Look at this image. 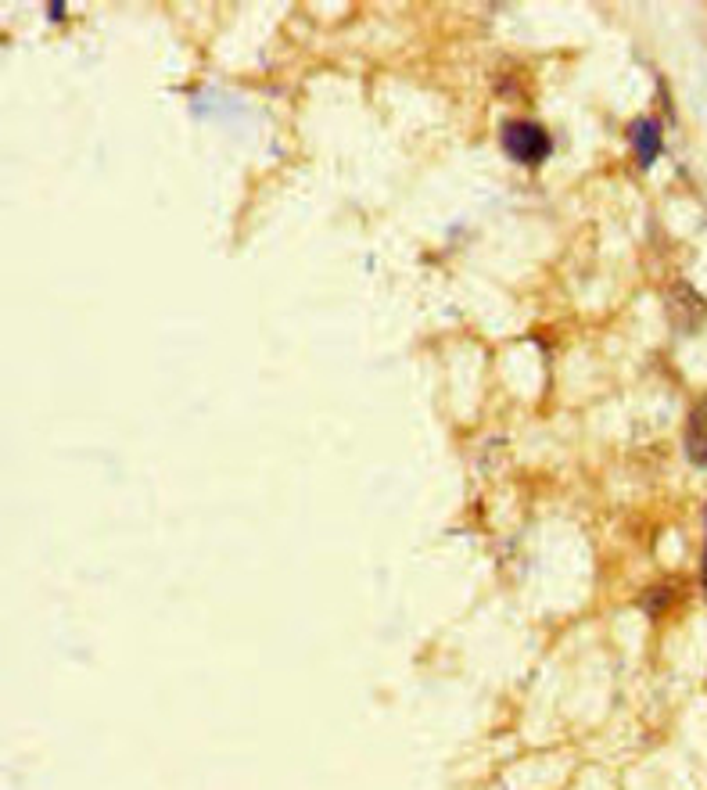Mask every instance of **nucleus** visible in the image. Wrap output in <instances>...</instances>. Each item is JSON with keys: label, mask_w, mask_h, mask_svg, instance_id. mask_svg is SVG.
I'll return each mask as SVG.
<instances>
[{"label": "nucleus", "mask_w": 707, "mask_h": 790, "mask_svg": "<svg viewBox=\"0 0 707 790\" xmlns=\"http://www.w3.org/2000/svg\"><path fill=\"white\" fill-rule=\"evenodd\" d=\"M704 589H707V557H704Z\"/></svg>", "instance_id": "nucleus-4"}, {"label": "nucleus", "mask_w": 707, "mask_h": 790, "mask_svg": "<svg viewBox=\"0 0 707 790\" xmlns=\"http://www.w3.org/2000/svg\"><path fill=\"white\" fill-rule=\"evenodd\" d=\"M503 151L510 158H517L521 166H539L546 162L553 151L550 133L542 130L539 123H528V119H514V123L503 126Z\"/></svg>", "instance_id": "nucleus-1"}, {"label": "nucleus", "mask_w": 707, "mask_h": 790, "mask_svg": "<svg viewBox=\"0 0 707 790\" xmlns=\"http://www.w3.org/2000/svg\"><path fill=\"white\" fill-rule=\"evenodd\" d=\"M632 148H636L639 162L650 166V162L661 155V123H657V119H639V123L632 126Z\"/></svg>", "instance_id": "nucleus-3"}, {"label": "nucleus", "mask_w": 707, "mask_h": 790, "mask_svg": "<svg viewBox=\"0 0 707 790\" xmlns=\"http://www.w3.org/2000/svg\"><path fill=\"white\" fill-rule=\"evenodd\" d=\"M686 457L697 467H707V395L686 417Z\"/></svg>", "instance_id": "nucleus-2"}]
</instances>
